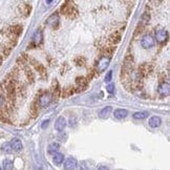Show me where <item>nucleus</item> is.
<instances>
[{"label":"nucleus","mask_w":170,"mask_h":170,"mask_svg":"<svg viewBox=\"0 0 170 170\" xmlns=\"http://www.w3.org/2000/svg\"><path fill=\"white\" fill-rule=\"evenodd\" d=\"M61 13L64 14L65 16H67L68 18H73L77 15V10H76L75 4L72 1H67L65 3H63V5L61 6Z\"/></svg>","instance_id":"f257e3e1"},{"label":"nucleus","mask_w":170,"mask_h":170,"mask_svg":"<svg viewBox=\"0 0 170 170\" xmlns=\"http://www.w3.org/2000/svg\"><path fill=\"white\" fill-rule=\"evenodd\" d=\"M4 84H5L4 88H5L6 97L10 101L14 102L16 97V87L14 84V80H6V81H4Z\"/></svg>","instance_id":"f03ea898"},{"label":"nucleus","mask_w":170,"mask_h":170,"mask_svg":"<svg viewBox=\"0 0 170 170\" xmlns=\"http://www.w3.org/2000/svg\"><path fill=\"white\" fill-rule=\"evenodd\" d=\"M151 72H152V66H151L150 64H147V63L142 64L139 67V72L137 73L138 79H135V80H141L142 78L147 77Z\"/></svg>","instance_id":"7ed1b4c3"},{"label":"nucleus","mask_w":170,"mask_h":170,"mask_svg":"<svg viewBox=\"0 0 170 170\" xmlns=\"http://www.w3.org/2000/svg\"><path fill=\"white\" fill-rule=\"evenodd\" d=\"M60 23V17L57 13H54L46 19V25L53 29H56Z\"/></svg>","instance_id":"20e7f679"},{"label":"nucleus","mask_w":170,"mask_h":170,"mask_svg":"<svg viewBox=\"0 0 170 170\" xmlns=\"http://www.w3.org/2000/svg\"><path fill=\"white\" fill-rule=\"evenodd\" d=\"M24 57H25V59H27L29 62H31V64H32V66H33L34 68L39 73H40L42 77H45L46 76V73H45V68H44V66L42 65V64L40 63V62H38V61H36L35 59H33V58H29V57H26V55H24Z\"/></svg>","instance_id":"39448f33"},{"label":"nucleus","mask_w":170,"mask_h":170,"mask_svg":"<svg viewBox=\"0 0 170 170\" xmlns=\"http://www.w3.org/2000/svg\"><path fill=\"white\" fill-rule=\"evenodd\" d=\"M155 38H153L151 35H145L141 40V45L146 49L153 47V46H155Z\"/></svg>","instance_id":"423d86ee"},{"label":"nucleus","mask_w":170,"mask_h":170,"mask_svg":"<svg viewBox=\"0 0 170 170\" xmlns=\"http://www.w3.org/2000/svg\"><path fill=\"white\" fill-rule=\"evenodd\" d=\"M109 62H110L109 57L103 56L97 63V72L98 73H103V72H104V70H106L107 67H108Z\"/></svg>","instance_id":"0eeeda50"},{"label":"nucleus","mask_w":170,"mask_h":170,"mask_svg":"<svg viewBox=\"0 0 170 170\" xmlns=\"http://www.w3.org/2000/svg\"><path fill=\"white\" fill-rule=\"evenodd\" d=\"M52 96H50L49 93H44L43 95H41L40 97H39V100H38V104L40 105L41 107H46L49 106L50 104V102H52Z\"/></svg>","instance_id":"6e6552de"},{"label":"nucleus","mask_w":170,"mask_h":170,"mask_svg":"<svg viewBox=\"0 0 170 170\" xmlns=\"http://www.w3.org/2000/svg\"><path fill=\"white\" fill-rule=\"evenodd\" d=\"M158 91L162 97H167L170 93V85L168 82H162L158 87Z\"/></svg>","instance_id":"1a4fd4ad"},{"label":"nucleus","mask_w":170,"mask_h":170,"mask_svg":"<svg viewBox=\"0 0 170 170\" xmlns=\"http://www.w3.org/2000/svg\"><path fill=\"white\" fill-rule=\"evenodd\" d=\"M76 84H77L78 91H83L86 89L87 85H88V81H87L85 77H78L76 79Z\"/></svg>","instance_id":"9d476101"},{"label":"nucleus","mask_w":170,"mask_h":170,"mask_svg":"<svg viewBox=\"0 0 170 170\" xmlns=\"http://www.w3.org/2000/svg\"><path fill=\"white\" fill-rule=\"evenodd\" d=\"M78 167V162L75 158H68L64 162V169L65 170H75Z\"/></svg>","instance_id":"9b49d317"},{"label":"nucleus","mask_w":170,"mask_h":170,"mask_svg":"<svg viewBox=\"0 0 170 170\" xmlns=\"http://www.w3.org/2000/svg\"><path fill=\"white\" fill-rule=\"evenodd\" d=\"M155 39H157V41H158V42H165L168 39V32L164 29H160L155 34Z\"/></svg>","instance_id":"f8f14e48"},{"label":"nucleus","mask_w":170,"mask_h":170,"mask_svg":"<svg viewBox=\"0 0 170 170\" xmlns=\"http://www.w3.org/2000/svg\"><path fill=\"white\" fill-rule=\"evenodd\" d=\"M66 127V119L64 117H60L57 119L56 123H55V129L57 131H62L64 130V128Z\"/></svg>","instance_id":"ddd939ff"},{"label":"nucleus","mask_w":170,"mask_h":170,"mask_svg":"<svg viewBox=\"0 0 170 170\" xmlns=\"http://www.w3.org/2000/svg\"><path fill=\"white\" fill-rule=\"evenodd\" d=\"M11 146H12V150L16 151V152H19V151L22 150L23 148V145H22V142L20 141L19 139L15 138L11 141Z\"/></svg>","instance_id":"4468645a"},{"label":"nucleus","mask_w":170,"mask_h":170,"mask_svg":"<svg viewBox=\"0 0 170 170\" xmlns=\"http://www.w3.org/2000/svg\"><path fill=\"white\" fill-rule=\"evenodd\" d=\"M60 87H59V84L58 82H57V80H55L54 83L52 85V93H50V96H52V99H58L60 97Z\"/></svg>","instance_id":"2eb2a0df"},{"label":"nucleus","mask_w":170,"mask_h":170,"mask_svg":"<svg viewBox=\"0 0 170 170\" xmlns=\"http://www.w3.org/2000/svg\"><path fill=\"white\" fill-rule=\"evenodd\" d=\"M148 123H149V126H150L151 128H158V127H160L161 124H162V119L158 116H153L149 119Z\"/></svg>","instance_id":"dca6fc26"},{"label":"nucleus","mask_w":170,"mask_h":170,"mask_svg":"<svg viewBox=\"0 0 170 170\" xmlns=\"http://www.w3.org/2000/svg\"><path fill=\"white\" fill-rule=\"evenodd\" d=\"M114 118L116 119H119V120H122V119H125L126 117L128 116V111L126 109H122V108H119V109H116L114 110Z\"/></svg>","instance_id":"f3484780"},{"label":"nucleus","mask_w":170,"mask_h":170,"mask_svg":"<svg viewBox=\"0 0 170 170\" xmlns=\"http://www.w3.org/2000/svg\"><path fill=\"white\" fill-rule=\"evenodd\" d=\"M42 39H43L42 32H41L40 29L36 31V33L34 34V37H33V43H34V44H35V45H39L41 42H42Z\"/></svg>","instance_id":"a211bd4d"},{"label":"nucleus","mask_w":170,"mask_h":170,"mask_svg":"<svg viewBox=\"0 0 170 170\" xmlns=\"http://www.w3.org/2000/svg\"><path fill=\"white\" fill-rule=\"evenodd\" d=\"M111 111H112L111 106H106L99 112V117H100L101 119H107L109 117V114H111Z\"/></svg>","instance_id":"6ab92c4d"},{"label":"nucleus","mask_w":170,"mask_h":170,"mask_svg":"<svg viewBox=\"0 0 170 170\" xmlns=\"http://www.w3.org/2000/svg\"><path fill=\"white\" fill-rule=\"evenodd\" d=\"M21 32H22V27L20 26V25H14V26H12L10 29V33L13 35L14 39L19 36L20 34H21Z\"/></svg>","instance_id":"aec40b11"},{"label":"nucleus","mask_w":170,"mask_h":170,"mask_svg":"<svg viewBox=\"0 0 170 170\" xmlns=\"http://www.w3.org/2000/svg\"><path fill=\"white\" fill-rule=\"evenodd\" d=\"M59 148H60V145H59V143H57V142H53V143H50L49 147H47V151H49V153H57L59 150Z\"/></svg>","instance_id":"412c9836"},{"label":"nucleus","mask_w":170,"mask_h":170,"mask_svg":"<svg viewBox=\"0 0 170 170\" xmlns=\"http://www.w3.org/2000/svg\"><path fill=\"white\" fill-rule=\"evenodd\" d=\"M75 93V88L73 86H68L66 88L63 89L62 91V97L63 98H70V96H73Z\"/></svg>","instance_id":"4be33fe9"},{"label":"nucleus","mask_w":170,"mask_h":170,"mask_svg":"<svg viewBox=\"0 0 170 170\" xmlns=\"http://www.w3.org/2000/svg\"><path fill=\"white\" fill-rule=\"evenodd\" d=\"M24 72H25V76H26V78H27V81H29L31 83H34V81H35V75L32 72L31 68H29V66H26Z\"/></svg>","instance_id":"5701e85b"},{"label":"nucleus","mask_w":170,"mask_h":170,"mask_svg":"<svg viewBox=\"0 0 170 170\" xmlns=\"http://www.w3.org/2000/svg\"><path fill=\"white\" fill-rule=\"evenodd\" d=\"M53 161L56 165H61L64 161V155L60 152H57L54 155V158H53Z\"/></svg>","instance_id":"b1692460"},{"label":"nucleus","mask_w":170,"mask_h":170,"mask_svg":"<svg viewBox=\"0 0 170 170\" xmlns=\"http://www.w3.org/2000/svg\"><path fill=\"white\" fill-rule=\"evenodd\" d=\"M19 8L21 10V15L23 14L25 17H27L32 11V6L29 5V4H21V5L19 6Z\"/></svg>","instance_id":"393cba45"},{"label":"nucleus","mask_w":170,"mask_h":170,"mask_svg":"<svg viewBox=\"0 0 170 170\" xmlns=\"http://www.w3.org/2000/svg\"><path fill=\"white\" fill-rule=\"evenodd\" d=\"M38 114H39V104L37 101H35L31 106V114L33 118H36L38 116Z\"/></svg>","instance_id":"a878e982"},{"label":"nucleus","mask_w":170,"mask_h":170,"mask_svg":"<svg viewBox=\"0 0 170 170\" xmlns=\"http://www.w3.org/2000/svg\"><path fill=\"white\" fill-rule=\"evenodd\" d=\"M109 41L112 43V44H117V43H119L121 41V35L118 33V32H116V33H114L109 37Z\"/></svg>","instance_id":"bb28decb"},{"label":"nucleus","mask_w":170,"mask_h":170,"mask_svg":"<svg viewBox=\"0 0 170 170\" xmlns=\"http://www.w3.org/2000/svg\"><path fill=\"white\" fill-rule=\"evenodd\" d=\"M134 119L135 120H144V119H146L147 117H148V112L147 111H138L134 114Z\"/></svg>","instance_id":"cd10ccee"},{"label":"nucleus","mask_w":170,"mask_h":170,"mask_svg":"<svg viewBox=\"0 0 170 170\" xmlns=\"http://www.w3.org/2000/svg\"><path fill=\"white\" fill-rule=\"evenodd\" d=\"M149 20H150V15H149V13H143V15H142V17H141V23L140 24H142L144 26V25H146L147 23L149 22Z\"/></svg>","instance_id":"c85d7f7f"},{"label":"nucleus","mask_w":170,"mask_h":170,"mask_svg":"<svg viewBox=\"0 0 170 170\" xmlns=\"http://www.w3.org/2000/svg\"><path fill=\"white\" fill-rule=\"evenodd\" d=\"M1 150L3 151V152H5V153L12 152V146H11V143H10V142H5V143L2 144Z\"/></svg>","instance_id":"c756f323"},{"label":"nucleus","mask_w":170,"mask_h":170,"mask_svg":"<svg viewBox=\"0 0 170 170\" xmlns=\"http://www.w3.org/2000/svg\"><path fill=\"white\" fill-rule=\"evenodd\" d=\"M13 167H14V164L13 162L11 160H4L3 161V169L4 170H13Z\"/></svg>","instance_id":"7c9ffc66"},{"label":"nucleus","mask_w":170,"mask_h":170,"mask_svg":"<svg viewBox=\"0 0 170 170\" xmlns=\"http://www.w3.org/2000/svg\"><path fill=\"white\" fill-rule=\"evenodd\" d=\"M111 78H112V70H109V72L107 73L106 77H105V82L108 83V82L111 81Z\"/></svg>","instance_id":"2f4dec72"},{"label":"nucleus","mask_w":170,"mask_h":170,"mask_svg":"<svg viewBox=\"0 0 170 170\" xmlns=\"http://www.w3.org/2000/svg\"><path fill=\"white\" fill-rule=\"evenodd\" d=\"M79 170H88V167H87V165H86V163L85 162H81L79 164Z\"/></svg>","instance_id":"473e14b6"},{"label":"nucleus","mask_w":170,"mask_h":170,"mask_svg":"<svg viewBox=\"0 0 170 170\" xmlns=\"http://www.w3.org/2000/svg\"><path fill=\"white\" fill-rule=\"evenodd\" d=\"M106 89H107V91H108L109 93H112L114 91V84H108L107 85V87H106Z\"/></svg>","instance_id":"72a5a7b5"},{"label":"nucleus","mask_w":170,"mask_h":170,"mask_svg":"<svg viewBox=\"0 0 170 170\" xmlns=\"http://www.w3.org/2000/svg\"><path fill=\"white\" fill-rule=\"evenodd\" d=\"M3 103H4V98H3V95H2V93L0 91V107L3 105Z\"/></svg>","instance_id":"f704fd0d"},{"label":"nucleus","mask_w":170,"mask_h":170,"mask_svg":"<svg viewBox=\"0 0 170 170\" xmlns=\"http://www.w3.org/2000/svg\"><path fill=\"white\" fill-rule=\"evenodd\" d=\"M49 120H46V121L43 122V124H42V128H45V127H46V125H49Z\"/></svg>","instance_id":"c9c22d12"},{"label":"nucleus","mask_w":170,"mask_h":170,"mask_svg":"<svg viewBox=\"0 0 170 170\" xmlns=\"http://www.w3.org/2000/svg\"><path fill=\"white\" fill-rule=\"evenodd\" d=\"M98 170H109L108 167H105V166H101V167H99Z\"/></svg>","instance_id":"e433bc0d"},{"label":"nucleus","mask_w":170,"mask_h":170,"mask_svg":"<svg viewBox=\"0 0 170 170\" xmlns=\"http://www.w3.org/2000/svg\"><path fill=\"white\" fill-rule=\"evenodd\" d=\"M2 61H3V58H2V56L0 55V65L2 64Z\"/></svg>","instance_id":"4c0bfd02"},{"label":"nucleus","mask_w":170,"mask_h":170,"mask_svg":"<svg viewBox=\"0 0 170 170\" xmlns=\"http://www.w3.org/2000/svg\"><path fill=\"white\" fill-rule=\"evenodd\" d=\"M55 3V1H46V4H53Z\"/></svg>","instance_id":"58836bf2"},{"label":"nucleus","mask_w":170,"mask_h":170,"mask_svg":"<svg viewBox=\"0 0 170 170\" xmlns=\"http://www.w3.org/2000/svg\"><path fill=\"white\" fill-rule=\"evenodd\" d=\"M0 170H1V167H0Z\"/></svg>","instance_id":"ea45409f"}]
</instances>
